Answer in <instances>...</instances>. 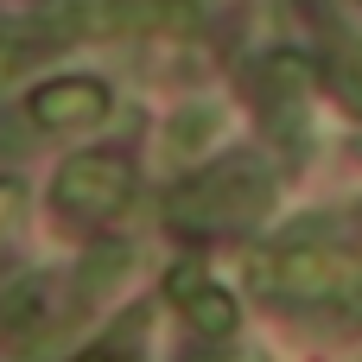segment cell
Instances as JSON below:
<instances>
[{
	"label": "cell",
	"instance_id": "1",
	"mask_svg": "<svg viewBox=\"0 0 362 362\" xmlns=\"http://www.w3.org/2000/svg\"><path fill=\"white\" fill-rule=\"evenodd\" d=\"M248 280L261 299L274 305H325V312H350L362 305V261L331 235V229H293L274 248H261L248 261Z\"/></svg>",
	"mask_w": 362,
	"mask_h": 362
},
{
	"label": "cell",
	"instance_id": "2",
	"mask_svg": "<svg viewBox=\"0 0 362 362\" xmlns=\"http://www.w3.org/2000/svg\"><path fill=\"white\" fill-rule=\"evenodd\" d=\"M267 210H274V178L261 172V159H229V165L197 172L191 185H178L165 197V216L178 229H197V235H210V229H248Z\"/></svg>",
	"mask_w": 362,
	"mask_h": 362
},
{
	"label": "cell",
	"instance_id": "3",
	"mask_svg": "<svg viewBox=\"0 0 362 362\" xmlns=\"http://www.w3.org/2000/svg\"><path fill=\"white\" fill-rule=\"evenodd\" d=\"M127 197H134V165L121 153H76L51 185V204L70 223H108L127 210Z\"/></svg>",
	"mask_w": 362,
	"mask_h": 362
},
{
	"label": "cell",
	"instance_id": "4",
	"mask_svg": "<svg viewBox=\"0 0 362 362\" xmlns=\"http://www.w3.org/2000/svg\"><path fill=\"white\" fill-rule=\"evenodd\" d=\"M305 95H312V64H305V57L280 51V57L261 64V76H255V102H261L267 134H274L286 153H305Z\"/></svg>",
	"mask_w": 362,
	"mask_h": 362
},
{
	"label": "cell",
	"instance_id": "5",
	"mask_svg": "<svg viewBox=\"0 0 362 362\" xmlns=\"http://www.w3.org/2000/svg\"><path fill=\"white\" fill-rule=\"evenodd\" d=\"M165 293H172V305L185 312V325H191L197 337H210V344L235 337V299H229V293H223L216 280H204V274H197V261L172 267Z\"/></svg>",
	"mask_w": 362,
	"mask_h": 362
},
{
	"label": "cell",
	"instance_id": "6",
	"mask_svg": "<svg viewBox=\"0 0 362 362\" xmlns=\"http://www.w3.org/2000/svg\"><path fill=\"white\" fill-rule=\"evenodd\" d=\"M32 121L38 127H95L108 121V89L95 76H64V83H45L32 95Z\"/></svg>",
	"mask_w": 362,
	"mask_h": 362
},
{
	"label": "cell",
	"instance_id": "7",
	"mask_svg": "<svg viewBox=\"0 0 362 362\" xmlns=\"http://www.w3.org/2000/svg\"><path fill=\"white\" fill-rule=\"evenodd\" d=\"M216 134H223V108L191 102V108H178V115L165 121V153H172V159H204V153L216 146Z\"/></svg>",
	"mask_w": 362,
	"mask_h": 362
},
{
	"label": "cell",
	"instance_id": "8",
	"mask_svg": "<svg viewBox=\"0 0 362 362\" xmlns=\"http://www.w3.org/2000/svg\"><path fill=\"white\" fill-rule=\"evenodd\" d=\"M45 299H51V286H45V280H19V286L0 299V337H6V344L32 337V331L45 325Z\"/></svg>",
	"mask_w": 362,
	"mask_h": 362
},
{
	"label": "cell",
	"instance_id": "9",
	"mask_svg": "<svg viewBox=\"0 0 362 362\" xmlns=\"http://www.w3.org/2000/svg\"><path fill=\"white\" fill-rule=\"evenodd\" d=\"M121 274H127V248H95V255L83 261V274H76V293H83V299H102L108 280H121Z\"/></svg>",
	"mask_w": 362,
	"mask_h": 362
},
{
	"label": "cell",
	"instance_id": "10",
	"mask_svg": "<svg viewBox=\"0 0 362 362\" xmlns=\"http://www.w3.org/2000/svg\"><path fill=\"white\" fill-rule=\"evenodd\" d=\"M38 51H45V38H25V32H0V83H6V76H19V70H25Z\"/></svg>",
	"mask_w": 362,
	"mask_h": 362
},
{
	"label": "cell",
	"instance_id": "11",
	"mask_svg": "<svg viewBox=\"0 0 362 362\" xmlns=\"http://www.w3.org/2000/svg\"><path fill=\"white\" fill-rule=\"evenodd\" d=\"M134 356H140V325L127 331V344H121V350H115V344H102V350H89V356H76V362H134Z\"/></svg>",
	"mask_w": 362,
	"mask_h": 362
},
{
	"label": "cell",
	"instance_id": "12",
	"mask_svg": "<svg viewBox=\"0 0 362 362\" xmlns=\"http://www.w3.org/2000/svg\"><path fill=\"white\" fill-rule=\"evenodd\" d=\"M19 216V185H0V229H13Z\"/></svg>",
	"mask_w": 362,
	"mask_h": 362
},
{
	"label": "cell",
	"instance_id": "13",
	"mask_svg": "<svg viewBox=\"0 0 362 362\" xmlns=\"http://www.w3.org/2000/svg\"><path fill=\"white\" fill-rule=\"evenodd\" d=\"M191 362H267V356H248V350H235V356H191Z\"/></svg>",
	"mask_w": 362,
	"mask_h": 362
}]
</instances>
